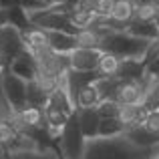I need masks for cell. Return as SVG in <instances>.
Listing matches in <instances>:
<instances>
[{
	"label": "cell",
	"mask_w": 159,
	"mask_h": 159,
	"mask_svg": "<svg viewBox=\"0 0 159 159\" xmlns=\"http://www.w3.org/2000/svg\"><path fill=\"white\" fill-rule=\"evenodd\" d=\"M149 151L151 149H139L129 143L125 135L113 137V139L97 137L87 141L83 159H149Z\"/></svg>",
	"instance_id": "cell-1"
},
{
	"label": "cell",
	"mask_w": 159,
	"mask_h": 159,
	"mask_svg": "<svg viewBox=\"0 0 159 159\" xmlns=\"http://www.w3.org/2000/svg\"><path fill=\"white\" fill-rule=\"evenodd\" d=\"M147 47H149L147 40L131 36L127 32H111L101 43L103 52H113L117 57H121L123 61L125 58H139V61H143Z\"/></svg>",
	"instance_id": "cell-2"
},
{
	"label": "cell",
	"mask_w": 159,
	"mask_h": 159,
	"mask_svg": "<svg viewBox=\"0 0 159 159\" xmlns=\"http://www.w3.org/2000/svg\"><path fill=\"white\" fill-rule=\"evenodd\" d=\"M85 149H87V137L83 135L77 119V111H75V115L69 119V123L65 125V129L58 135L54 151L62 159H83Z\"/></svg>",
	"instance_id": "cell-3"
},
{
	"label": "cell",
	"mask_w": 159,
	"mask_h": 159,
	"mask_svg": "<svg viewBox=\"0 0 159 159\" xmlns=\"http://www.w3.org/2000/svg\"><path fill=\"white\" fill-rule=\"evenodd\" d=\"M0 85H2V93L8 99V103L12 105L14 111H24L28 107L26 101V81H22L20 77H16L10 69L2 70L0 77Z\"/></svg>",
	"instance_id": "cell-4"
},
{
	"label": "cell",
	"mask_w": 159,
	"mask_h": 159,
	"mask_svg": "<svg viewBox=\"0 0 159 159\" xmlns=\"http://www.w3.org/2000/svg\"><path fill=\"white\" fill-rule=\"evenodd\" d=\"M101 57H103L101 48H75L69 54L70 69L79 70V73H93L99 69Z\"/></svg>",
	"instance_id": "cell-5"
},
{
	"label": "cell",
	"mask_w": 159,
	"mask_h": 159,
	"mask_svg": "<svg viewBox=\"0 0 159 159\" xmlns=\"http://www.w3.org/2000/svg\"><path fill=\"white\" fill-rule=\"evenodd\" d=\"M145 95V79L141 81H121L115 101L119 105H141Z\"/></svg>",
	"instance_id": "cell-6"
},
{
	"label": "cell",
	"mask_w": 159,
	"mask_h": 159,
	"mask_svg": "<svg viewBox=\"0 0 159 159\" xmlns=\"http://www.w3.org/2000/svg\"><path fill=\"white\" fill-rule=\"evenodd\" d=\"M99 79H103L101 75H99V70H93V73H79V70L70 69L69 73H66V89H69V95H70V99H73V103L77 101L79 93H81L85 87L95 85Z\"/></svg>",
	"instance_id": "cell-7"
},
{
	"label": "cell",
	"mask_w": 159,
	"mask_h": 159,
	"mask_svg": "<svg viewBox=\"0 0 159 159\" xmlns=\"http://www.w3.org/2000/svg\"><path fill=\"white\" fill-rule=\"evenodd\" d=\"M8 69H10L16 77H20L22 81H26V83L28 81H34V79H36V73H39L36 58L32 57V52H28V51H24L22 54H18V57L10 62V66H8Z\"/></svg>",
	"instance_id": "cell-8"
},
{
	"label": "cell",
	"mask_w": 159,
	"mask_h": 159,
	"mask_svg": "<svg viewBox=\"0 0 159 159\" xmlns=\"http://www.w3.org/2000/svg\"><path fill=\"white\" fill-rule=\"evenodd\" d=\"M77 119H79L81 131L87 137V141L97 139L99 127H101V115H99L97 109H77Z\"/></svg>",
	"instance_id": "cell-9"
},
{
	"label": "cell",
	"mask_w": 159,
	"mask_h": 159,
	"mask_svg": "<svg viewBox=\"0 0 159 159\" xmlns=\"http://www.w3.org/2000/svg\"><path fill=\"white\" fill-rule=\"evenodd\" d=\"M123 135H125V139H127L129 143H133L135 147H139V149H153V147L159 145V135L153 133V131H149V129H145L143 125L133 127V129H127Z\"/></svg>",
	"instance_id": "cell-10"
},
{
	"label": "cell",
	"mask_w": 159,
	"mask_h": 159,
	"mask_svg": "<svg viewBox=\"0 0 159 159\" xmlns=\"http://www.w3.org/2000/svg\"><path fill=\"white\" fill-rule=\"evenodd\" d=\"M147 113L141 105H121L119 109V117L117 119L123 123L125 131L127 129H133V127H139V125L145 123V119H147Z\"/></svg>",
	"instance_id": "cell-11"
},
{
	"label": "cell",
	"mask_w": 159,
	"mask_h": 159,
	"mask_svg": "<svg viewBox=\"0 0 159 159\" xmlns=\"http://www.w3.org/2000/svg\"><path fill=\"white\" fill-rule=\"evenodd\" d=\"M48 32V47L51 51L58 54H70L77 48V36L69 32H57V30H47Z\"/></svg>",
	"instance_id": "cell-12"
},
{
	"label": "cell",
	"mask_w": 159,
	"mask_h": 159,
	"mask_svg": "<svg viewBox=\"0 0 159 159\" xmlns=\"http://www.w3.org/2000/svg\"><path fill=\"white\" fill-rule=\"evenodd\" d=\"M22 40L26 44V51L32 54H39L40 51L48 48V32L43 30V28L30 26L28 30L22 32Z\"/></svg>",
	"instance_id": "cell-13"
},
{
	"label": "cell",
	"mask_w": 159,
	"mask_h": 159,
	"mask_svg": "<svg viewBox=\"0 0 159 159\" xmlns=\"http://www.w3.org/2000/svg\"><path fill=\"white\" fill-rule=\"evenodd\" d=\"M135 10H137V6L133 0H115L111 20L117 24H123L125 28H129V24L135 20Z\"/></svg>",
	"instance_id": "cell-14"
},
{
	"label": "cell",
	"mask_w": 159,
	"mask_h": 159,
	"mask_svg": "<svg viewBox=\"0 0 159 159\" xmlns=\"http://www.w3.org/2000/svg\"><path fill=\"white\" fill-rule=\"evenodd\" d=\"M141 107L145 111H159V77H145V95Z\"/></svg>",
	"instance_id": "cell-15"
},
{
	"label": "cell",
	"mask_w": 159,
	"mask_h": 159,
	"mask_svg": "<svg viewBox=\"0 0 159 159\" xmlns=\"http://www.w3.org/2000/svg\"><path fill=\"white\" fill-rule=\"evenodd\" d=\"M121 81H141L145 79V65L139 58H125L119 70Z\"/></svg>",
	"instance_id": "cell-16"
},
{
	"label": "cell",
	"mask_w": 159,
	"mask_h": 159,
	"mask_svg": "<svg viewBox=\"0 0 159 159\" xmlns=\"http://www.w3.org/2000/svg\"><path fill=\"white\" fill-rule=\"evenodd\" d=\"M125 32L131 34V36H137V39H143V40H147V43L159 39V26H157V22H139V20H133Z\"/></svg>",
	"instance_id": "cell-17"
},
{
	"label": "cell",
	"mask_w": 159,
	"mask_h": 159,
	"mask_svg": "<svg viewBox=\"0 0 159 159\" xmlns=\"http://www.w3.org/2000/svg\"><path fill=\"white\" fill-rule=\"evenodd\" d=\"M48 97H51V95L40 87V83L36 81V79L26 83V101H28V107L44 109L48 105Z\"/></svg>",
	"instance_id": "cell-18"
},
{
	"label": "cell",
	"mask_w": 159,
	"mask_h": 159,
	"mask_svg": "<svg viewBox=\"0 0 159 159\" xmlns=\"http://www.w3.org/2000/svg\"><path fill=\"white\" fill-rule=\"evenodd\" d=\"M121 62L123 58L117 57L113 52H103L101 62H99V75L103 79H113V77H119V70H121Z\"/></svg>",
	"instance_id": "cell-19"
},
{
	"label": "cell",
	"mask_w": 159,
	"mask_h": 159,
	"mask_svg": "<svg viewBox=\"0 0 159 159\" xmlns=\"http://www.w3.org/2000/svg\"><path fill=\"white\" fill-rule=\"evenodd\" d=\"M101 101L103 99H101V93H99L97 85H89L79 93L75 105H77V109H97Z\"/></svg>",
	"instance_id": "cell-20"
},
{
	"label": "cell",
	"mask_w": 159,
	"mask_h": 159,
	"mask_svg": "<svg viewBox=\"0 0 159 159\" xmlns=\"http://www.w3.org/2000/svg\"><path fill=\"white\" fill-rule=\"evenodd\" d=\"M8 24L14 28H18L20 32L28 30L32 26L30 18H28V10L22 6H14V8H8Z\"/></svg>",
	"instance_id": "cell-21"
},
{
	"label": "cell",
	"mask_w": 159,
	"mask_h": 159,
	"mask_svg": "<svg viewBox=\"0 0 159 159\" xmlns=\"http://www.w3.org/2000/svg\"><path fill=\"white\" fill-rule=\"evenodd\" d=\"M103 36L95 28H85L77 32V48H101Z\"/></svg>",
	"instance_id": "cell-22"
},
{
	"label": "cell",
	"mask_w": 159,
	"mask_h": 159,
	"mask_svg": "<svg viewBox=\"0 0 159 159\" xmlns=\"http://www.w3.org/2000/svg\"><path fill=\"white\" fill-rule=\"evenodd\" d=\"M125 133V127L117 117H107L101 119V127H99V137L105 139H113V137H121Z\"/></svg>",
	"instance_id": "cell-23"
},
{
	"label": "cell",
	"mask_w": 159,
	"mask_h": 159,
	"mask_svg": "<svg viewBox=\"0 0 159 159\" xmlns=\"http://www.w3.org/2000/svg\"><path fill=\"white\" fill-rule=\"evenodd\" d=\"M10 159H62L52 147L48 149H26V151L10 153Z\"/></svg>",
	"instance_id": "cell-24"
},
{
	"label": "cell",
	"mask_w": 159,
	"mask_h": 159,
	"mask_svg": "<svg viewBox=\"0 0 159 159\" xmlns=\"http://www.w3.org/2000/svg\"><path fill=\"white\" fill-rule=\"evenodd\" d=\"M69 18L73 22V26L77 30H85V28H91L97 20V14H91V12H85V10H77L75 8L73 12H69Z\"/></svg>",
	"instance_id": "cell-25"
},
{
	"label": "cell",
	"mask_w": 159,
	"mask_h": 159,
	"mask_svg": "<svg viewBox=\"0 0 159 159\" xmlns=\"http://www.w3.org/2000/svg\"><path fill=\"white\" fill-rule=\"evenodd\" d=\"M119 83L121 79L119 77H113V79H99L95 85H97L99 93H101V99L107 101V99H115L117 95V89H119Z\"/></svg>",
	"instance_id": "cell-26"
},
{
	"label": "cell",
	"mask_w": 159,
	"mask_h": 159,
	"mask_svg": "<svg viewBox=\"0 0 159 159\" xmlns=\"http://www.w3.org/2000/svg\"><path fill=\"white\" fill-rule=\"evenodd\" d=\"M18 137H20V133L14 129V125L6 123V121H0V143H2L4 147L10 149L12 143H14Z\"/></svg>",
	"instance_id": "cell-27"
},
{
	"label": "cell",
	"mask_w": 159,
	"mask_h": 159,
	"mask_svg": "<svg viewBox=\"0 0 159 159\" xmlns=\"http://www.w3.org/2000/svg\"><path fill=\"white\" fill-rule=\"evenodd\" d=\"M157 12L159 10L155 4H141L135 10V20H139V22H155Z\"/></svg>",
	"instance_id": "cell-28"
},
{
	"label": "cell",
	"mask_w": 159,
	"mask_h": 159,
	"mask_svg": "<svg viewBox=\"0 0 159 159\" xmlns=\"http://www.w3.org/2000/svg\"><path fill=\"white\" fill-rule=\"evenodd\" d=\"M119 109L121 105L115 101V99H107V101H101L97 107L101 119H107V117H119Z\"/></svg>",
	"instance_id": "cell-29"
},
{
	"label": "cell",
	"mask_w": 159,
	"mask_h": 159,
	"mask_svg": "<svg viewBox=\"0 0 159 159\" xmlns=\"http://www.w3.org/2000/svg\"><path fill=\"white\" fill-rule=\"evenodd\" d=\"M113 6H115V0H99L97 12H95V14H97L99 18H111Z\"/></svg>",
	"instance_id": "cell-30"
},
{
	"label": "cell",
	"mask_w": 159,
	"mask_h": 159,
	"mask_svg": "<svg viewBox=\"0 0 159 159\" xmlns=\"http://www.w3.org/2000/svg\"><path fill=\"white\" fill-rule=\"evenodd\" d=\"M143 127L159 135V111H151V113H147V119H145Z\"/></svg>",
	"instance_id": "cell-31"
},
{
	"label": "cell",
	"mask_w": 159,
	"mask_h": 159,
	"mask_svg": "<svg viewBox=\"0 0 159 159\" xmlns=\"http://www.w3.org/2000/svg\"><path fill=\"white\" fill-rule=\"evenodd\" d=\"M157 57H159V39H155V40H151V43H149L147 52H145V57H143V65L151 62L153 58H157Z\"/></svg>",
	"instance_id": "cell-32"
},
{
	"label": "cell",
	"mask_w": 159,
	"mask_h": 159,
	"mask_svg": "<svg viewBox=\"0 0 159 159\" xmlns=\"http://www.w3.org/2000/svg\"><path fill=\"white\" fill-rule=\"evenodd\" d=\"M97 4L99 0H77V10H85V12H91V14H95L97 12Z\"/></svg>",
	"instance_id": "cell-33"
},
{
	"label": "cell",
	"mask_w": 159,
	"mask_h": 159,
	"mask_svg": "<svg viewBox=\"0 0 159 159\" xmlns=\"http://www.w3.org/2000/svg\"><path fill=\"white\" fill-rule=\"evenodd\" d=\"M145 77H159V57L145 65Z\"/></svg>",
	"instance_id": "cell-34"
},
{
	"label": "cell",
	"mask_w": 159,
	"mask_h": 159,
	"mask_svg": "<svg viewBox=\"0 0 159 159\" xmlns=\"http://www.w3.org/2000/svg\"><path fill=\"white\" fill-rule=\"evenodd\" d=\"M8 26V8H0V28Z\"/></svg>",
	"instance_id": "cell-35"
},
{
	"label": "cell",
	"mask_w": 159,
	"mask_h": 159,
	"mask_svg": "<svg viewBox=\"0 0 159 159\" xmlns=\"http://www.w3.org/2000/svg\"><path fill=\"white\" fill-rule=\"evenodd\" d=\"M48 6H62V4H70L75 2V0H47Z\"/></svg>",
	"instance_id": "cell-36"
},
{
	"label": "cell",
	"mask_w": 159,
	"mask_h": 159,
	"mask_svg": "<svg viewBox=\"0 0 159 159\" xmlns=\"http://www.w3.org/2000/svg\"><path fill=\"white\" fill-rule=\"evenodd\" d=\"M149 159H159V145H157V147H153L151 151H149Z\"/></svg>",
	"instance_id": "cell-37"
},
{
	"label": "cell",
	"mask_w": 159,
	"mask_h": 159,
	"mask_svg": "<svg viewBox=\"0 0 159 159\" xmlns=\"http://www.w3.org/2000/svg\"><path fill=\"white\" fill-rule=\"evenodd\" d=\"M135 6H141V4H153V0H133Z\"/></svg>",
	"instance_id": "cell-38"
},
{
	"label": "cell",
	"mask_w": 159,
	"mask_h": 159,
	"mask_svg": "<svg viewBox=\"0 0 159 159\" xmlns=\"http://www.w3.org/2000/svg\"><path fill=\"white\" fill-rule=\"evenodd\" d=\"M153 4H155V6H157V10H159V0H153Z\"/></svg>",
	"instance_id": "cell-39"
},
{
	"label": "cell",
	"mask_w": 159,
	"mask_h": 159,
	"mask_svg": "<svg viewBox=\"0 0 159 159\" xmlns=\"http://www.w3.org/2000/svg\"><path fill=\"white\" fill-rule=\"evenodd\" d=\"M155 22H157V26H159V12H157V20H155Z\"/></svg>",
	"instance_id": "cell-40"
}]
</instances>
